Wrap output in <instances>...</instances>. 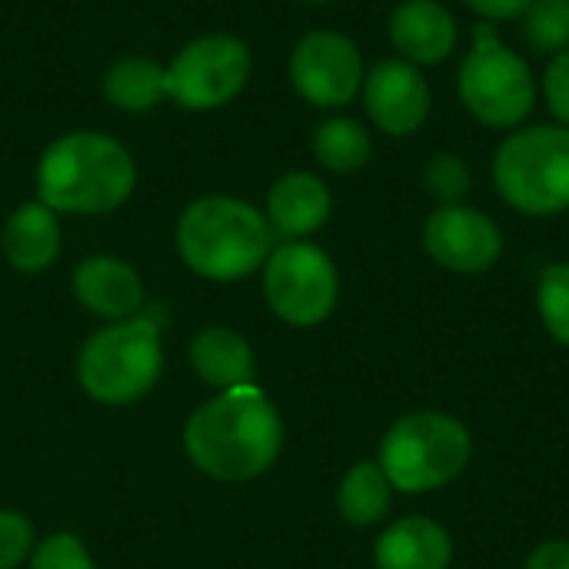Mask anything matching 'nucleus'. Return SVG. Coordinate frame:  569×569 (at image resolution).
<instances>
[{
	"mask_svg": "<svg viewBox=\"0 0 569 569\" xmlns=\"http://www.w3.org/2000/svg\"><path fill=\"white\" fill-rule=\"evenodd\" d=\"M183 447L200 473L223 483H243L277 463L283 420L257 383L220 390L190 413Z\"/></svg>",
	"mask_w": 569,
	"mask_h": 569,
	"instance_id": "obj_1",
	"label": "nucleus"
},
{
	"mask_svg": "<svg viewBox=\"0 0 569 569\" xmlns=\"http://www.w3.org/2000/svg\"><path fill=\"white\" fill-rule=\"evenodd\" d=\"M37 200L53 213L103 217L120 210L137 190L130 147L103 130H67L37 157Z\"/></svg>",
	"mask_w": 569,
	"mask_h": 569,
	"instance_id": "obj_2",
	"label": "nucleus"
},
{
	"mask_svg": "<svg viewBox=\"0 0 569 569\" xmlns=\"http://www.w3.org/2000/svg\"><path fill=\"white\" fill-rule=\"evenodd\" d=\"M173 240L180 260L213 283H233L263 270L277 247L263 210L230 193H207L187 203Z\"/></svg>",
	"mask_w": 569,
	"mask_h": 569,
	"instance_id": "obj_3",
	"label": "nucleus"
},
{
	"mask_svg": "<svg viewBox=\"0 0 569 569\" xmlns=\"http://www.w3.org/2000/svg\"><path fill=\"white\" fill-rule=\"evenodd\" d=\"M457 97L480 127L510 133L530 123L540 103V77L530 60L500 37L497 23L480 20L457 67Z\"/></svg>",
	"mask_w": 569,
	"mask_h": 569,
	"instance_id": "obj_4",
	"label": "nucleus"
},
{
	"mask_svg": "<svg viewBox=\"0 0 569 569\" xmlns=\"http://www.w3.org/2000/svg\"><path fill=\"white\" fill-rule=\"evenodd\" d=\"M500 200L523 217H560L569 210V127L523 123L503 133L493 163Z\"/></svg>",
	"mask_w": 569,
	"mask_h": 569,
	"instance_id": "obj_5",
	"label": "nucleus"
},
{
	"mask_svg": "<svg viewBox=\"0 0 569 569\" xmlns=\"http://www.w3.org/2000/svg\"><path fill=\"white\" fill-rule=\"evenodd\" d=\"M473 457L467 423L443 410H417L400 417L380 440V470L400 493H433L453 483Z\"/></svg>",
	"mask_w": 569,
	"mask_h": 569,
	"instance_id": "obj_6",
	"label": "nucleus"
},
{
	"mask_svg": "<svg viewBox=\"0 0 569 569\" xmlns=\"http://www.w3.org/2000/svg\"><path fill=\"white\" fill-rule=\"evenodd\" d=\"M163 370L160 327L153 317L113 320L77 353V380L97 403H133L153 390Z\"/></svg>",
	"mask_w": 569,
	"mask_h": 569,
	"instance_id": "obj_7",
	"label": "nucleus"
},
{
	"mask_svg": "<svg viewBox=\"0 0 569 569\" xmlns=\"http://www.w3.org/2000/svg\"><path fill=\"white\" fill-rule=\"evenodd\" d=\"M253 77V50L243 37L210 30L187 40L167 60V103L210 113L233 103Z\"/></svg>",
	"mask_w": 569,
	"mask_h": 569,
	"instance_id": "obj_8",
	"label": "nucleus"
},
{
	"mask_svg": "<svg viewBox=\"0 0 569 569\" xmlns=\"http://www.w3.org/2000/svg\"><path fill=\"white\" fill-rule=\"evenodd\" d=\"M260 273L270 310L290 327H317L337 310V263L310 240H280Z\"/></svg>",
	"mask_w": 569,
	"mask_h": 569,
	"instance_id": "obj_9",
	"label": "nucleus"
},
{
	"mask_svg": "<svg viewBox=\"0 0 569 569\" xmlns=\"http://www.w3.org/2000/svg\"><path fill=\"white\" fill-rule=\"evenodd\" d=\"M287 77L303 103L323 113H340L360 97L367 60L353 37H347L343 30L320 27L307 30L293 43Z\"/></svg>",
	"mask_w": 569,
	"mask_h": 569,
	"instance_id": "obj_10",
	"label": "nucleus"
},
{
	"mask_svg": "<svg viewBox=\"0 0 569 569\" xmlns=\"http://www.w3.org/2000/svg\"><path fill=\"white\" fill-rule=\"evenodd\" d=\"M423 250L440 270L477 277L500 263L503 230L480 207L470 203L433 207L430 217L423 220Z\"/></svg>",
	"mask_w": 569,
	"mask_h": 569,
	"instance_id": "obj_11",
	"label": "nucleus"
},
{
	"mask_svg": "<svg viewBox=\"0 0 569 569\" xmlns=\"http://www.w3.org/2000/svg\"><path fill=\"white\" fill-rule=\"evenodd\" d=\"M360 100L373 130L393 140H407L427 127L433 110V87L420 67L393 53L367 67Z\"/></svg>",
	"mask_w": 569,
	"mask_h": 569,
	"instance_id": "obj_12",
	"label": "nucleus"
},
{
	"mask_svg": "<svg viewBox=\"0 0 569 569\" xmlns=\"http://www.w3.org/2000/svg\"><path fill=\"white\" fill-rule=\"evenodd\" d=\"M387 37L397 57L413 67H440L460 47V20L443 0H400L390 10Z\"/></svg>",
	"mask_w": 569,
	"mask_h": 569,
	"instance_id": "obj_13",
	"label": "nucleus"
},
{
	"mask_svg": "<svg viewBox=\"0 0 569 569\" xmlns=\"http://www.w3.org/2000/svg\"><path fill=\"white\" fill-rule=\"evenodd\" d=\"M333 213V193L313 170H287L267 190L263 217L280 240H310L327 227Z\"/></svg>",
	"mask_w": 569,
	"mask_h": 569,
	"instance_id": "obj_14",
	"label": "nucleus"
},
{
	"mask_svg": "<svg viewBox=\"0 0 569 569\" xmlns=\"http://www.w3.org/2000/svg\"><path fill=\"white\" fill-rule=\"evenodd\" d=\"M73 297L83 310L103 317V320H130L137 313H143V280L140 273L110 253H90L77 263L73 277H70Z\"/></svg>",
	"mask_w": 569,
	"mask_h": 569,
	"instance_id": "obj_15",
	"label": "nucleus"
},
{
	"mask_svg": "<svg viewBox=\"0 0 569 569\" xmlns=\"http://www.w3.org/2000/svg\"><path fill=\"white\" fill-rule=\"evenodd\" d=\"M60 247H63L60 213H53L40 200H27V203L13 207V213L7 217V223L0 230L3 260L17 273H27V277L50 270L60 257Z\"/></svg>",
	"mask_w": 569,
	"mask_h": 569,
	"instance_id": "obj_16",
	"label": "nucleus"
},
{
	"mask_svg": "<svg viewBox=\"0 0 569 569\" xmlns=\"http://www.w3.org/2000/svg\"><path fill=\"white\" fill-rule=\"evenodd\" d=\"M373 563L377 569H450L453 540L430 517H400L377 537Z\"/></svg>",
	"mask_w": 569,
	"mask_h": 569,
	"instance_id": "obj_17",
	"label": "nucleus"
},
{
	"mask_svg": "<svg viewBox=\"0 0 569 569\" xmlns=\"http://www.w3.org/2000/svg\"><path fill=\"white\" fill-rule=\"evenodd\" d=\"M190 363L197 377L217 393L233 390V387H250L257 377V360H253L250 343L230 327L200 330L190 343Z\"/></svg>",
	"mask_w": 569,
	"mask_h": 569,
	"instance_id": "obj_18",
	"label": "nucleus"
},
{
	"mask_svg": "<svg viewBox=\"0 0 569 569\" xmlns=\"http://www.w3.org/2000/svg\"><path fill=\"white\" fill-rule=\"evenodd\" d=\"M100 90L107 103L120 113H133V117L150 113L160 103H167V63L147 53L117 57L103 70Z\"/></svg>",
	"mask_w": 569,
	"mask_h": 569,
	"instance_id": "obj_19",
	"label": "nucleus"
},
{
	"mask_svg": "<svg viewBox=\"0 0 569 569\" xmlns=\"http://www.w3.org/2000/svg\"><path fill=\"white\" fill-rule=\"evenodd\" d=\"M310 153L313 160L337 177H350L363 170L373 157V137L370 127L350 113H327L313 133H310Z\"/></svg>",
	"mask_w": 569,
	"mask_h": 569,
	"instance_id": "obj_20",
	"label": "nucleus"
},
{
	"mask_svg": "<svg viewBox=\"0 0 569 569\" xmlns=\"http://www.w3.org/2000/svg\"><path fill=\"white\" fill-rule=\"evenodd\" d=\"M393 487L377 460H360L347 470L337 490V510L353 527H373L387 517Z\"/></svg>",
	"mask_w": 569,
	"mask_h": 569,
	"instance_id": "obj_21",
	"label": "nucleus"
},
{
	"mask_svg": "<svg viewBox=\"0 0 569 569\" xmlns=\"http://www.w3.org/2000/svg\"><path fill=\"white\" fill-rule=\"evenodd\" d=\"M520 23L527 43L537 53L553 57L569 50V0H533Z\"/></svg>",
	"mask_w": 569,
	"mask_h": 569,
	"instance_id": "obj_22",
	"label": "nucleus"
},
{
	"mask_svg": "<svg viewBox=\"0 0 569 569\" xmlns=\"http://www.w3.org/2000/svg\"><path fill=\"white\" fill-rule=\"evenodd\" d=\"M537 313L543 330L569 347V260L550 263L537 280Z\"/></svg>",
	"mask_w": 569,
	"mask_h": 569,
	"instance_id": "obj_23",
	"label": "nucleus"
},
{
	"mask_svg": "<svg viewBox=\"0 0 569 569\" xmlns=\"http://www.w3.org/2000/svg\"><path fill=\"white\" fill-rule=\"evenodd\" d=\"M423 190L433 197L437 207H450V203H467V193L473 190V173L470 163L453 153V150H440L427 160L423 167Z\"/></svg>",
	"mask_w": 569,
	"mask_h": 569,
	"instance_id": "obj_24",
	"label": "nucleus"
},
{
	"mask_svg": "<svg viewBox=\"0 0 569 569\" xmlns=\"http://www.w3.org/2000/svg\"><path fill=\"white\" fill-rule=\"evenodd\" d=\"M30 569H97L73 533H53L30 553Z\"/></svg>",
	"mask_w": 569,
	"mask_h": 569,
	"instance_id": "obj_25",
	"label": "nucleus"
},
{
	"mask_svg": "<svg viewBox=\"0 0 569 569\" xmlns=\"http://www.w3.org/2000/svg\"><path fill=\"white\" fill-rule=\"evenodd\" d=\"M540 100L553 113V123L569 127V50L547 57L540 73Z\"/></svg>",
	"mask_w": 569,
	"mask_h": 569,
	"instance_id": "obj_26",
	"label": "nucleus"
},
{
	"mask_svg": "<svg viewBox=\"0 0 569 569\" xmlns=\"http://www.w3.org/2000/svg\"><path fill=\"white\" fill-rule=\"evenodd\" d=\"M33 553V527L17 510H0V569H17Z\"/></svg>",
	"mask_w": 569,
	"mask_h": 569,
	"instance_id": "obj_27",
	"label": "nucleus"
},
{
	"mask_svg": "<svg viewBox=\"0 0 569 569\" xmlns=\"http://www.w3.org/2000/svg\"><path fill=\"white\" fill-rule=\"evenodd\" d=\"M463 3L477 13V20H483V23H497V27H500V23H513V20H520L533 0H463Z\"/></svg>",
	"mask_w": 569,
	"mask_h": 569,
	"instance_id": "obj_28",
	"label": "nucleus"
},
{
	"mask_svg": "<svg viewBox=\"0 0 569 569\" xmlns=\"http://www.w3.org/2000/svg\"><path fill=\"white\" fill-rule=\"evenodd\" d=\"M527 569H569V540H547L530 557Z\"/></svg>",
	"mask_w": 569,
	"mask_h": 569,
	"instance_id": "obj_29",
	"label": "nucleus"
},
{
	"mask_svg": "<svg viewBox=\"0 0 569 569\" xmlns=\"http://www.w3.org/2000/svg\"><path fill=\"white\" fill-rule=\"evenodd\" d=\"M300 3H310V7H327V3H337V0H300Z\"/></svg>",
	"mask_w": 569,
	"mask_h": 569,
	"instance_id": "obj_30",
	"label": "nucleus"
}]
</instances>
